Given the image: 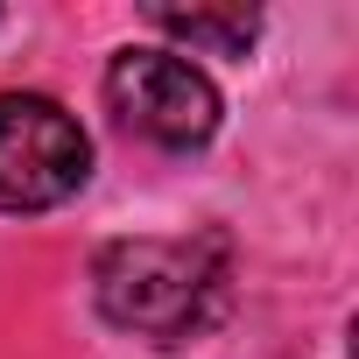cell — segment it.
Returning a JSON list of instances; mask_svg holds the SVG:
<instances>
[{
    "label": "cell",
    "instance_id": "2",
    "mask_svg": "<svg viewBox=\"0 0 359 359\" xmlns=\"http://www.w3.org/2000/svg\"><path fill=\"white\" fill-rule=\"evenodd\" d=\"M106 106L127 134H141L148 148H169V155H191L219 134L226 106H219V85L184 57V50H155V43H134V50H113L106 64Z\"/></svg>",
    "mask_w": 359,
    "mask_h": 359
},
{
    "label": "cell",
    "instance_id": "4",
    "mask_svg": "<svg viewBox=\"0 0 359 359\" xmlns=\"http://www.w3.org/2000/svg\"><path fill=\"white\" fill-rule=\"evenodd\" d=\"M148 22L191 50H212V57H247L254 36H261V15L254 8H148Z\"/></svg>",
    "mask_w": 359,
    "mask_h": 359
},
{
    "label": "cell",
    "instance_id": "3",
    "mask_svg": "<svg viewBox=\"0 0 359 359\" xmlns=\"http://www.w3.org/2000/svg\"><path fill=\"white\" fill-rule=\"evenodd\" d=\"M92 184V134L50 92H0V212H50Z\"/></svg>",
    "mask_w": 359,
    "mask_h": 359
},
{
    "label": "cell",
    "instance_id": "1",
    "mask_svg": "<svg viewBox=\"0 0 359 359\" xmlns=\"http://www.w3.org/2000/svg\"><path fill=\"white\" fill-rule=\"evenodd\" d=\"M233 296V254L219 233L184 240H113L92 261V303L113 331L148 345H191L226 317Z\"/></svg>",
    "mask_w": 359,
    "mask_h": 359
}]
</instances>
